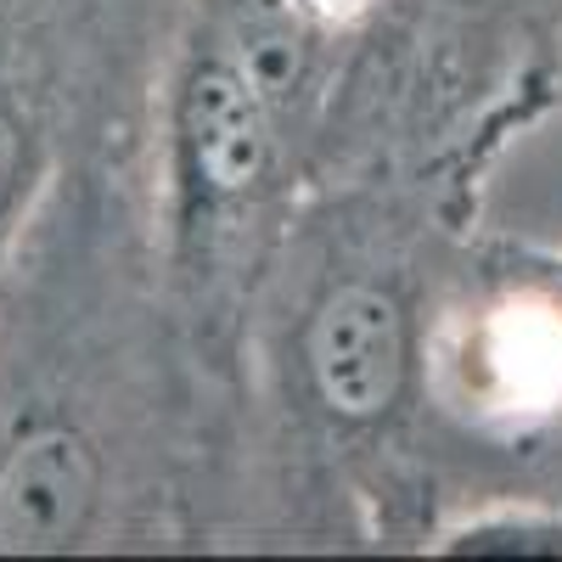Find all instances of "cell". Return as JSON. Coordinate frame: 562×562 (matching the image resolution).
Wrapping results in <instances>:
<instances>
[{"label": "cell", "mask_w": 562, "mask_h": 562, "mask_svg": "<svg viewBox=\"0 0 562 562\" xmlns=\"http://www.w3.org/2000/svg\"><path fill=\"white\" fill-rule=\"evenodd\" d=\"M158 108L68 158L0 276V557L214 551L225 400L169 299Z\"/></svg>", "instance_id": "1"}, {"label": "cell", "mask_w": 562, "mask_h": 562, "mask_svg": "<svg viewBox=\"0 0 562 562\" xmlns=\"http://www.w3.org/2000/svg\"><path fill=\"white\" fill-rule=\"evenodd\" d=\"M484 203L422 169L310 186L237 344L214 551H434L428 326Z\"/></svg>", "instance_id": "2"}, {"label": "cell", "mask_w": 562, "mask_h": 562, "mask_svg": "<svg viewBox=\"0 0 562 562\" xmlns=\"http://www.w3.org/2000/svg\"><path fill=\"white\" fill-rule=\"evenodd\" d=\"M186 0H0V276L68 158L158 108Z\"/></svg>", "instance_id": "3"}, {"label": "cell", "mask_w": 562, "mask_h": 562, "mask_svg": "<svg viewBox=\"0 0 562 562\" xmlns=\"http://www.w3.org/2000/svg\"><path fill=\"white\" fill-rule=\"evenodd\" d=\"M439 557H562V512L529 495L461 506L434 540Z\"/></svg>", "instance_id": "4"}, {"label": "cell", "mask_w": 562, "mask_h": 562, "mask_svg": "<svg viewBox=\"0 0 562 562\" xmlns=\"http://www.w3.org/2000/svg\"><path fill=\"white\" fill-rule=\"evenodd\" d=\"M428 7L473 23V29L562 52V0H428Z\"/></svg>", "instance_id": "5"}, {"label": "cell", "mask_w": 562, "mask_h": 562, "mask_svg": "<svg viewBox=\"0 0 562 562\" xmlns=\"http://www.w3.org/2000/svg\"><path fill=\"white\" fill-rule=\"evenodd\" d=\"M495 495H529V501H546L562 512V416L551 422V428L512 461V473L501 479ZM490 501V495H484Z\"/></svg>", "instance_id": "6"}, {"label": "cell", "mask_w": 562, "mask_h": 562, "mask_svg": "<svg viewBox=\"0 0 562 562\" xmlns=\"http://www.w3.org/2000/svg\"><path fill=\"white\" fill-rule=\"evenodd\" d=\"M535 259H540L546 281H551V288H557V299H562V248H546V243H535Z\"/></svg>", "instance_id": "7"}]
</instances>
